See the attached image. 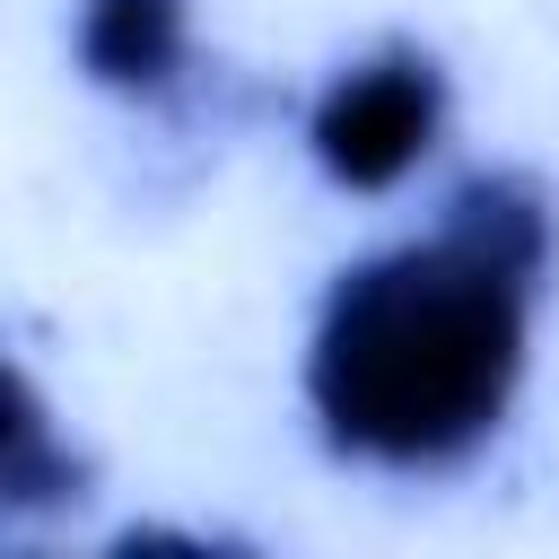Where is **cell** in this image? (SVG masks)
I'll use <instances>...</instances> for the list:
<instances>
[{
	"mask_svg": "<svg viewBox=\"0 0 559 559\" xmlns=\"http://www.w3.org/2000/svg\"><path fill=\"white\" fill-rule=\"evenodd\" d=\"M524 297L533 280L454 227L358 262L332 288L314 358H306V393L332 445L393 472L472 454L515 393Z\"/></svg>",
	"mask_w": 559,
	"mask_h": 559,
	"instance_id": "6da1fadb",
	"label": "cell"
},
{
	"mask_svg": "<svg viewBox=\"0 0 559 559\" xmlns=\"http://www.w3.org/2000/svg\"><path fill=\"white\" fill-rule=\"evenodd\" d=\"M437 122H445V79H437V61H428V52H376V61L341 70V79L323 87V105H314V157H323L332 183L384 192V183H402V175L428 157Z\"/></svg>",
	"mask_w": 559,
	"mask_h": 559,
	"instance_id": "7a4b0ae2",
	"label": "cell"
},
{
	"mask_svg": "<svg viewBox=\"0 0 559 559\" xmlns=\"http://www.w3.org/2000/svg\"><path fill=\"white\" fill-rule=\"evenodd\" d=\"M79 70L122 96H157L183 70V0H79Z\"/></svg>",
	"mask_w": 559,
	"mask_h": 559,
	"instance_id": "3957f363",
	"label": "cell"
},
{
	"mask_svg": "<svg viewBox=\"0 0 559 559\" xmlns=\"http://www.w3.org/2000/svg\"><path fill=\"white\" fill-rule=\"evenodd\" d=\"M445 227L472 236L480 253H498V262L524 271V280H542V262H550V210H542V192H533L524 175H472V183L445 201Z\"/></svg>",
	"mask_w": 559,
	"mask_h": 559,
	"instance_id": "277c9868",
	"label": "cell"
},
{
	"mask_svg": "<svg viewBox=\"0 0 559 559\" xmlns=\"http://www.w3.org/2000/svg\"><path fill=\"white\" fill-rule=\"evenodd\" d=\"M52 489H70V463H52L44 411H35V393H17V419H9V498L35 507V498H52Z\"/></svg>",
	"mask_w": 559,
	"mask_h": 559,
	"instance_id": "5b68a950",
	"label": "cell"
}]
</instances>
